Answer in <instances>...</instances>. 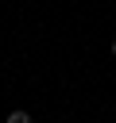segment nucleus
<instances>
[{
    "mask_svg": "<svg viewBox=\"0 0 116 123\" xmlns=\"http://www.w3.org/2000/svg\"><path fill=\"white\" fill-rule=\"evenodd\" d=\"M4 123H31V115H27V111H8Z\"/></svg>",
    "mask_w": 116,
    "mask_h": 123,
    "instance_id": "obj_1",
    "label": "nucleus"
},
{
    "mask_svg": "<svg viewBox=\"0 0 116 123\" xmlns=\"http://www.w3.org/2000/svg\"><path fill=\"white\" fill-rule=\"evenodd\" d=\"M112 58H116V38H112Z\"/></svg>",
    "mask_w": 116,
    "mask_h": 123,
    "instance_id": "obj_2",
    "label": "nucleus"
}]
</instances>
